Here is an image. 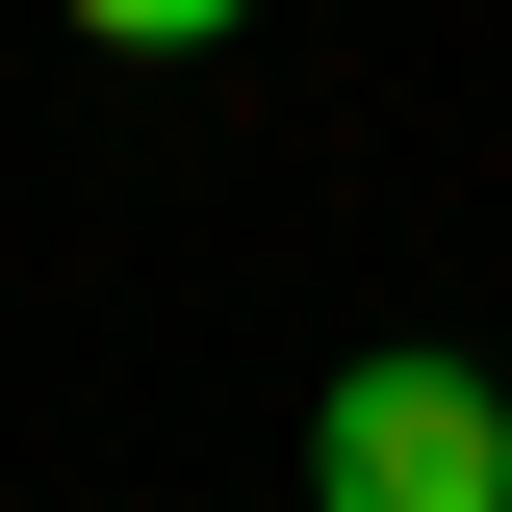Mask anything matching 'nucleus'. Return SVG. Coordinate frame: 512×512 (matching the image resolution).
Instances as JSON below:
<instances>
[{
  "label": "nucleus",
  "mask_w": 512,
  "mask_h": 512,
  "mask_svg": "<svg viewBox=\"0 0 512 512\" xmlns=\"http://www.w3.org/2000/svg\"><path fill=\"white\" fill-rule=\"evenodd\" d=\"M308 487H333V512H512V410H487L461 359H333Z\"/></svg>",
  "instance_id": "nucleus-1"
},
{
  "label": "nucleus",
  "mask_w": 512,
  "mask_h": 512,
  "mask_svg": "<svg viewBox=\"0 0 512 512\" xmlns=\"http://www.w3.org/2000/svg\"><path fill=\"white\" fill-rule=\"evenodd\" d=\"M77 52H205V26H256V0H52Z\"/></svg>",
  "instance_id": "nucleus-2"
}]
</instances>
